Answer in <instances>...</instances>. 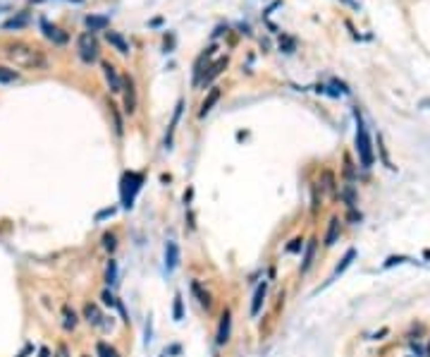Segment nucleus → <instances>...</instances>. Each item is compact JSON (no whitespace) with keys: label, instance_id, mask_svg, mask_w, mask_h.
Returning <instances> with one entry per match:
<instances>
[{"label":"nucleus","instance_id":"1","mask_svg":"<svg viewBox=\"0 0 430 357\" xmlns=\"http://www.w3.org/2000/svg\"><path fill=\"white\" fill-rule=\"evenodd\" d=\"M8 58L15 65H19V67H26V70H41V67L46 65V58L41 56V50L26 46V43H15V46H10Z\"/></svg>","mask_w":430,"mask_h":357},{"label":"nucleus","instance_id":"2","mask_svg":"<svg viewBox=\"0 0 430 357\" xmlns=\"http://www.w3.org/2000/svg\"><path fill=\"white\" fill-rule=\"evenodd\" d=\"M356 151H359V159L363 168L373 166V142L368 137V130L361 120V113L356 111Z\"/></svg>","mask_w":430,"mask_h":357},{"label":"nucleus","instance_id":"3","mask_svg":"<svg viewBox=\"0 0 430 357\" xmlns=\"http://www.w3.org/2000/svg\"><path fill=\"white\" fill-rule=\"evenodd\" d=\"M141 185H144V175L141 173H134V170H129V173L122 175V183H120V197H122V204H125L127 209H132L134 199H136V194H139Z\"/></svg>","mask_w":430,"mask_h":357},{"label":"nucleus","instance_id":"4","mask_svg":"<svg viewBox=\"0 0 430 357\" xmlns=\"http://www.w3.org/2000/svg\"><path fill=\"white\" fill-rule=\"evenodd\" d=\"M77 48H79V58L84 63H94L98 58V43H96L94 34H81L77 41Z\"/></svg>","mask_w":430,"mask_h":357},{"label":"nucleus","instance_id":"5","mask_svg":"<svg viewBox=\"0 0 430 357\" xmlns=\"http://www.w3.org/2000/svg\"><path fill=\"white\" fill-rule=\"evenodd\" d=\"M81 314H84L86 324L96 326V328H108L105 314H103L101 307H98V304H94V302H86V304H84V310H81Z\"/></svg>","mask_w":430,"mask_h":357},{"label":"nucleus","instance_id":"6","mask_svg":"<svg viewBox=\"0 0 430 357\" xmlns=\"http://www.w3.org/2000/svg\"><path fill=\"white\" fill-rule=\"evenodd\" d=\"M230 336H232V312L222 310L220 324H218V334H215V343H218V345H227V343H230Z\"/></svg>","mask_w":430,"mask_h":357},{"label":"nucleus","instance_id":"7","mask_svg":"<svg viewBox=\"0 0 430 357\" xmlns=\"http://www.w3.org/2000/svg\"><path fill=\"white\" fill-rule=\"evenodd\" d=\"M266 295H268V280H263V283L256 288L253 300H251V317H258V314H261V310H263V302H266Z\"/></svg>","mask_w":430,"mask_h":357},{"label":"nucleus","instance_id":"8","mask_svg":"<svg viewBox=\"0 0 430 357\" xmlns=\"http://www.w3.org/2000/svg\"><path fill=\"white\" fill-rule=\"evenodd\" d=\"M191 295H194L196 300H198V304L204 307V310H211L213 307V297L208 290H204V286L198 283V280H191Z\"/></svg>","mask_w":430,"mask_h":357},{"label":"nucleus","instance_id":"9","mask_svg":"<svg viewBox=\"0 0 430 357\" xmlns=\"http://www.w3.org/2000/svg\"><path fill=\"white\" fill-rule=\"evenodd\" d=\"M165 266H167V271H175L180 266V247H177V242L165 245Z\"/></svg>","mask_w":430,"mask_h":357},{"label":"nucleus","instance_id":"10","mask_svg":"<svg viewBox=\"0 0 430 357\" xmlns=\"http://www.w3.org/2000/svg\"><path fill=\"white\" fill-rule=\"evenodd\" d=\"M103 74H105V80H108V84H110V91H115V94L122 91V80H120L118 70L110 63H103Z\"/></svg>","mask_w":430,"mask_h":357},{"label":"nucleus","instance_id":"11","mask_svg":"<svg viewBox=\"0 0 430 357\" xmlns=\"http://www.w3.org/2000/svg\"><path fill=\"white\" fill-rule=\"evenodd\" d=\"M122 89H125V111L134 113L136 111V91H134L132 80H122Z\"/></svg>","mask_w":430,"mask_h":357},{"label":"nucleus","instance_id":"12","mask_svg":"<svg viewBox=\"0 0 430 357\" xmlns=\"http://www.w3.org/2000/svg\"><path fill=\"white\" fill-rule=\"evenodd\" d=\"M316 249H318V240L311 238L308 242H306V252H304V262H301V273H306V271L313 266V259H316Z\"/></svg>","mask_w":430,"mask_h":357},{"label":"nucleus","instance_id":"13","mask_svg":"<svg viewBox=\"0 0 430 357\" xmlns=\"http://www.w3.org/2000/svg\"><path fill=\"white\" fill-rule=\"evenodd\" d=\"M220 101V89L215 87V89H211V94L206 96V101L204 104H201V111H198V118H206V115H208V113L213 111V106L218 104Z\"/></svg>","mask_w":430,"mask_h":357},{"label":"nucleus","instance_id":"14","mask_svg":"<svg viewBox=\"0 0 430 357\" xmlns=\"http://www.w3.org/2000/svg\"><path fill=\"white\" fill-rule=\"evenodd\" d=\"M339 240V218L332 216L328 223V233H325V247H332Z\"/></svg>","mask_w":430,"mask_h":357},{"label":"nucleus","instance_id":"15","mask_svg":"<svg viewBox=\"0 0 430 357\" xmlns=\"http://www.w3.org/2000/svg\"><path fill=\"white\" fill-rule=\"evenodd\" d=\"M77 324H79L77 312L72 310L70 304H65V307H63V326H65V331H74Z\"/></svg>","mask_w":430,"mask_h":357},{"label":"nucleus","instance_id":"16","mask_svg":"<svg viewBox=\"0 0 430 357\" xmlns=\"http://www.w3.org/2000/svg\"><path fill=\"white\" fill-rule=\"evenodd\" d=\"M354 259H356V249H347V254L342 257V262L337 264V269H335V273H332V278H330V280H335L339 273H344V271H347L354 264Z\"/></svg>","mask_w":430,"mask_h":357},{"label":"nucleus","instance_id":"17","mask_svg":"<svg viewBox=\"0 0 430 357\" xmlns=\"http://www.w3.org/2000/svg\"><path fill=\"white\" fill-rule=\"evenodd\" d=\"M41 27H43V34H46L50 41H55V43H65V41H67V34H63L60 29H58V27H50L46 19L41 22Z\"/></svg>","mask_w":430,"mask_h":357},{"label":"nucleus","instance_id":"18","mask_svg":"<svg viewBox=\"0 0 430 357\" xmlns=\"http://www.w3.org/2000/svg\"><path fill=\"white\" fill-rule=\"evenodd\" d=\"M105 39H108L110 46H115L120 50V53H129V43H127L122 36H120L118 32H105Z\"/></svg>","mask_w":430,"mask_h":357},{"label":"nucleus","instance_id":"19","mask_svg":"<svg viewBox=\"0 0 430 357\" xmlns=\"http://www.w3.org/2000/svg\"><path fill=\"white\" fill-rule=\"evenodd\" d=\"M339 197L347 201V207L349 209H356V204H359V197H356V190H354V185H344V190L339 192Z\"/></svg>","mask_w":430,"mask_h":357},{"label":"nucleus","instance_id":"20","mask_svg":"<svg viewBox=\"0 0 430 357\" xmlns=\"http://www.w3.org/2000/svg\"><path fill=\"white\" fill-rule=\"evenodd\" d=\"M222 67H227V58H220L218 63L213 65L211 70H208V74H206L204 80H201V84H204V87H206V84H211V82L215 80V77H218L220 72H222Z\"/></svg>","mask_w":430,"mask_h":357},{"label":"nucleus","instance_id":"21","mask_svg":"<svg viewBox=\"0 0 430 357\" xmlns=\"http://www.w3.org/2000/svg\"><path fill=\"white\" fill-rule=\"evenodd\" d=\"M96 355L98 357H120V352L110 343H105V341H98L96 343Z\"/></svg>","mask_w":430,"mask_h":357},{"label":"nucleus","instance_id":"22","mask_svg":"<svg viewBox=\"0 0 430 357\" xmlns=\"http://www.w3.org/2000/svg\"><path fill=\"white\" fill-rule=\"evenodd\" d=\"M86 27H89V29H105V27H108V17L89 15L86 17Z\"/></svg>","mask_w":430,"mask_h":357},{"label":"nucleus","instance_id":"23","mask_svg":"<svg viewBox=\"0 0 430 357\" xmlns=\"http://www.w3.org/2000/svg\"><path fill=\"white\" fill-rule=\"evenodd\" d=\"M105 280H108V286H115L118 283V262H108V269H105Z\"/></svg>","mask_w":430,"mask_h":357},{"label":"nucleus","instance_id":"24","mask_svg":"<svg viewBox=\"0 0 430 357\" xmlns=\"http://www.w3.org/2000/svg\"><path fill=\"white\" fill-rule=\"evenodd\" d=\"M172 317H175V321H182V319H184V304H182V295H175V304H172Z\"/></svg>","mask_w":430,"mask_h":357},{"label":"nucleus","instance_id":"25","mask_svg":"<svg viewBox=\"0 0 430 357\" xmlns=\"http://www.w3.org/2000/svg\"><path fill=\"white\" fill-rule=\"evenodd\" d=\"M103 247H105L108 252H112V249L118 247V238H115L112 233H108V235H103Z\"/></svg>","mask_w":430,"mask_h":357},{"label":"nucleus","instance_id":"26","mask_svg":"<svg viewBox=\"0 0 430 357\" xmlns=\"http://www.w3.org/2000/svg\"><path fill=\"white\" fill-rule=\"evenodd\" d=\"M24 24H26V15L17 17V19H8V22H5V29H19Z\"/></svg>","mask_w":430,"mask_h":357},{"label":"nucleus","instance_id":"27","mask_svg":"<svg viewBox=\"0 0 430 357\" xmlns=\"http://www.w3.org/2000/svg\"><path fill=\"white\" fill-rule=\"evenodd\" d=\"M301 247H304V240H301V238H294V240H292V245H287V252H290V254H297V252H301Z\"/></svg>","mask_w":430,"mask_h":357},{"label":"nucleus","instance_id":"28","mask_svg":"<svg viewBox=\"0 0 430 357\" xmlns=\"http://www.w3.org/2000/svg\"><path fill=\"white\" fill-rule=\"evenodd\" d=\"M12 80H15V70H5V67H0V84L12 82Z\"/></svg>","mask_w":430,"mask_h":357},{"label":"nucleus","instance_id":"29","mask_svg":"<svg viewBox=\"0 0 430 357\" xmlns=\"http://www.w3.org/2000/svg\"><path fill=\"white\" fill-rule=\"evenodd\" d=\"M103 302H105V304H108V307H115V304H118V297H115V295L110 293V290H103Z\"/></svg>","mask_w":430,"mask_h":357},{"label":"nucleus","instance_id":"30","mask_svg":"<svg viewBox=\"0 0 430 357\" xmlns=\"http://www.w3.org/2000/svg\"><path fill=\"white\" fill-rule=\"evenodd\" d=\"M407 262V257H390L387 262H385V269H390V266H394V264H402Z\"/></svg>","mask_w":430,"mask_h":357},{"label":"nucleus","instance_id":"31","mask_svg":"<svg viewBox=\"0 0 430 357\" xmlns=\"http://www.w3.org/2000/svg\"><path fill=\"white\" fill-rule=\"evenodd\" d=\"M180 352H182V348H180V345H172V348H167V350H165L163 355L167 357V355H180Z\"/></svg>","mask_w":430,"mask_h":357},{"label":"nucleus","instance_id":"32","mask_svg":"<svg viewBox=\"0 0 430 357\" xmlns=\"http://www.w3.org/2000/svg\"><path fill=\"white\" fill-rule=\"evenodd\" d=\"M58 357H70V352H67V345H65V343H60V345H58Z\"/></svg>","mask_w":430,"mask_h":357},{"label":"nucleus","instance_id":"33","mask_svg":"<svg viewBox=\"0 0 430 357\" xmlns=\"http://www.w3.org/2000/svg\"><path fill=\"white\" fill-rule=\"evenodd\" d=\"M32 352H34V348H32V345H24V350H22V352H19V355H17V357H29V355H32Z\"/></svg>","mask_w":430,"mask_h":357},{"label":"nucleus","instance_id":"34","mask_svg":"<svg viewBox=\"0 0 430 357\" xmlns=\"http://www.w3.org/2000/svg\"><path fill=\"white\" fill-rule=\"evenodd\" d=\"M115 214V209H105V211H101V214H98V221H101V218H105V216H112Z\"/></svg>","mask_w":430,"mask_h":357},{"label":"nucleus","instance_id":"35","mask_svg":"<svg viewBox=\"0 0 430 357\" xmlns=\"http://www.w3.org/2000/svg\"><path fill=\"white\" fill-rule=\"evenodd\" d=\"M41 357H48V350H46V348L41 350Z\"/></svg>","mask_w":430,"mask_h":357},{"label":"nucleus","instance_id":"36","mask_svg":"<svg viewBox=\"0 0 430 357\" xmlns=\"http://www.w3.org/2000/svg\"><path fill=\"white\" fill-rule=\"evenodd\" d=\"M428 357H430V343H428Z\"/></svg>","mask_w":430,"mask_h":357},{"label":"nucleus","instance_id":"37","mask_svg":"<svg viewBox=\"0 0 430 357\" xmlns=\"http://www.w3.org/2000/svg\"><path fill=\"white\" fill-rule=\"evenodd\" d=\"M81 357H89V355H81Z\"/></svg>","mask_w":430,"mask_h":357}]
</instances>
